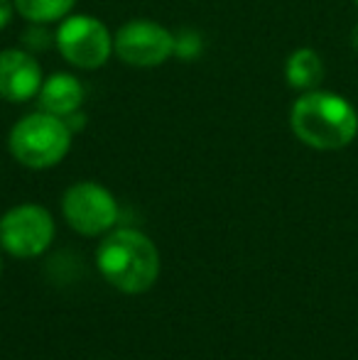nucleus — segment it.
<instances>
[{
  "label": "nucleus",
  "mask_w": 358,
  "mask_h": 360,
  "mask_svg": "<svg viewBox=\"0 0 358 360\" xmlns=\"http://www.w3.org/2000/svg\"><path fill=\"white\" fill-rule=\"evenodd\" d=\"M54 47L69 67L96 72L113 57V32L101 18L72 13L54 30Z\"/></svg>",
  "instance_id": "obj_4"
},
{
  "label": "nucleus",
  "mask_w": 358,
  "mask_h": 360,
  "mask_svg": "<svg viewBox=\"0 0 358 360\" xmlns=\"http://www.w3.org/2000/svg\"><path fill=\"white\" fill-rule=\"evenodd\" d=\"M64 221L82 236H106L118 223L120 209L115 196L98 181H77L62 196Z\"/></svg>",
  "instance_id": "obj_7"
},
{
  "label": "nucleus",
  "mask_w": 358,
  "mask_h": 360,
  "mask_svg": "<svg viewBox=\"0 0 358 360\" xmlns=\"http://www.w3.org/2000/svg\"><path fill=\"white\" fill-rule=\"evenodd\" d=\"M64 120H67V125L74 130V133H82L84 125H87V113H84V110H77V113H72L69 118H64Z\"/></svg>",
  "instance_id": "obj_15"
},
{
  "label": "nucleus",
  "mask_w": 358,
  "mask_h": 360,
  "mask_svg": "<svg viewBox=\"0 0 358 360\" xmlns=\"http://www.w3.org/2000/svg\"><path fill=\"white\" fill-rule=\"evenodd\" d=\"M54 218L39 204H18L0 218V245L13 257H37L54 243Z\"/></svg>",
  "instance_id": "obj_6"
},
{
  "label": "nucleus",
  "mask_w": 358,
  "mask_h": 360,
  "mask_svg": "<svg viewBox=\"0 0 358 360\" xmlns=\"http://www.w3.org/2000/svg\"><path fill=\"white\" fill-rule=\"evenodd\" d=\"M290 130L312 150H344L358 138V108L336 91H305L290 108Z\"/></svg>",
  "instance_id": "obj_1"
},
{
  "label": "nucleus",
  "mask_w": 358,
  "mask_h": 360,
  "mask_svg": "<svg viewBox=\"0 0 358 360\" xmlns=\"http://www.w3.org/2000/svg\"><path fill=\"white\" fill-rule=\"evenodd\" d=\"M326 76L324 59L317 49L312 47H297L290 57L285 59V81L290 89L300 91H314L321 89V81Z\"/></svg>",
  "instance_id": "obj_10"
},
{
  "label": "nucleus",
  "mask_w": 358,
  "mask_h": 360,
  "mask_svg": "<svg viewBox=\"0 0 358 360\" xmlns=\"http://www.w3.org/2000/svg\"><path fill=\"white\" fill-rule=\"evenodd\" d=\"M354 3H356V8H358V0H354Z\"/></svg>",
  "instance_id": "obj_18"
},
{
  "label": "nucleus",
  "mask_w": 358,
  "mask_h": 360,
  "mask_svg": "<svg viewBox=\"0 0 358 360\" xmlns=\"http://www.w3.org/2000/svg\"><path fill=\"white\" fill-rule=\"evenodd\" d=\"M87 86L72 72H54L44 76L42 89L37 94V108L47 110L59 118H69L77 110H84Z\"/></svg>",
  "instance_id": "obj_9"
},
{
  "label": "nucleus",
  "mask_w": 358,
  "mask_h": 360,
  "mask_svg": "<svg viewBox=\"0 0 358 360\" xmlns=\"http://www.w3.org/2000/svg\"><path fill=\"white\" fill-rule=\"evenodd\" d=\"M23 42H25V49H30V52H44L49 44H54V32H49V25L27 22Z\"/></svg>",
  "instance_id": "obj_13"
},
{
  "label": "nucleus",
  "mask_w": 358,
  "mask_h": 360,
  "mask_svg": "<svg viewBox=\"0 0 358 360\" xmlns=\"http://www.w3.org/2000/svg\"><path fill=\"white\" fill-rule=\"evenodd\" d=\"M103 280L123 294H143L160 277V250L138 228H113L96 250Z\"/></svg>",
  "instance_id": "obj_2"
},
{
  "label": "nucleus",
  "mask_w": 358,
  "mask_h": 360,
  "mask_svg": "<svg viewBox=\"0 0 358 360\" xmlns=\"http://www.w3.org/2000/svg\"><path fill=\"white\" fill-rule=\"evenodd\" d=\"M74 130L67 120L37 108L23 115L8 133V150L27 169H52L69 155Z\"/></svg>",
  "instance_id": "obj_3"
},
{
  "label": "nucleus",
  "mask_w": 358,
  "mask_h": 360,
  "mask_svg": "<svg viewBox=\"0 0 358 360\" xmlns=\"http://www.w3.org/2000/svg\"><path fill=\"white\" fill-rule=\"evenodd\" d=\"M204 34L194 27H181L174 32V57L179 62H196L204 54Z\"/></svg>",
  "instance_id": "obj_12"
},
{
  "label": "nucleus",
  "mask_w": 358,
  "mask_h": 360,
  "mask_svg": "<svg viewBox=\"0 0 358 360\" xmlns=\"http://www.w3.org/2000/svg\"><path fill=\"white\" fill-rule=\"evenodd\" d=\"M18 10H15V0H0V32L10 27V22L15 20Z\"/></svg>",
  "instance_id": "obj_14"
},
{
  "label": "nucleus",
  "mask_w": 358,
  "mask_h": 360,
  "mask_svg": "<svg viewBox=\"0 0 358 360\" xmlns=\"http://www.w3.org/2000/svg\"><path fill=\"white\" fill-rule=\"evenodd\" d=\"M44 72L34 52L25 47L0 49V101L5 103H30L42 89Z\"/></svg>",
  "instance_id": "obj_8"
},
{
  "label": "nucleus",
  "mask_w": 358,
  "mask_h": 360,
  "mask_svg": "<svg viewBox=\"0 0 358 360\" xmlns=\"http://www.w3.org/2000/svg\"><path fill=\"white\" fill-rule=\"evenodd\" d=\"M113 54L125 67H162L174 57V32L150 18L125 20L113 32Z\"/></svg>",
  "instance_id": "obj_5"
},
{
  "label": "nucleus",
  "mask_w": 358,
  "mask_h": 360,
  "mask_svg": "<svg viewBox=\"0 0 358 360\" xmlns=\"http://www.w3.org/2000/svg\"><path fill=\"white\" fill-rule=\"evenodd\" d=\"M0 275H3V257H0Z\"/></svg>",
  "instance_id": "obj_17"
},
{
  "label": "nucleus",
  "mask_w": 358,
  "mask_h": 360,
  "mask_svg": "<svg viewBox=\"0 0 358 360\" xmlns=\"http://www.w3.org/2000/svg\"><path fill=\"white\" fill-rule=\"evenodd\" d=\"M351 47H354L356 52H358V25H356L354 30H351Z\"/></svg>",
  "instance_id": "obj_16"
},
{
  "label": "nucleus",
  "mask_w": 358,
  "mask_h": 360,
  "mask_svg": "<svg viewBox=\"0 0 358 360\" xmlns=\"http://www.w3.org/2000/svg\"><path fill=\"white\" fill-rule=\"evenodd\" d=\"M79 0H15V10L25 22L52 25L74 13Z\"/></svg>",
  "instance_id": "obj_11"
}]
</instances>
